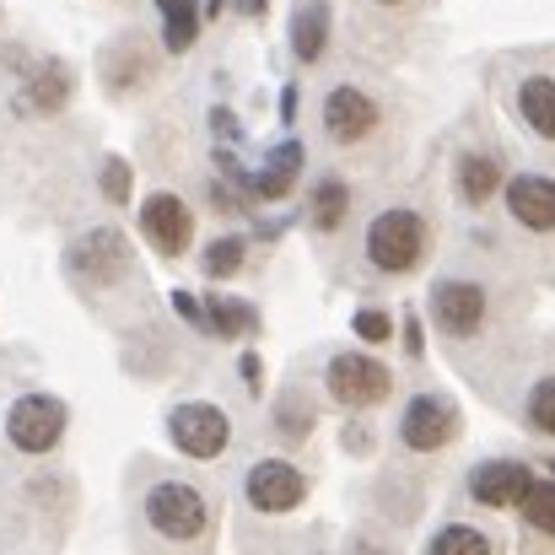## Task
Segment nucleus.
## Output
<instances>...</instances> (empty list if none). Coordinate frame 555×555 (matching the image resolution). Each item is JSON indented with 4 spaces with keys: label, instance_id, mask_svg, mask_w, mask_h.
I'll return each instance as SVG.
<instances>
[{
    "label": "nucleus",
    "instance_id": "f257e3e1",
    "mask_svg": "<svg viewBox=\"0 0 555 555\" xmlns=\"http://www.w3.org/2000/svg\"><path fill=\"white\" fill-rule=\"evenodd\" d=\"M146 524H152L163 540L189 545V540L205 534L210 507H205V496H199L189 480H157V486L146 491Z\"/></svg>",
    "mask_w": 555,
    "mask_h": 555
},
{
    "label": "nucleus",
    "instance_id": "f03ea898",
    "mask_svg": "<svg viewBox=\"0 0 555 555\" xmlns=\"http://www.w3.org/2000/svg\"><path fill=\"white\" fill-rule=\"evenodd\" d=\"M426 254V221L415 210H383L367 227V259L383 275H404L415 270Z\"/></svg>",
    "mask_w": 555,
    "mask_h": 555
},
{
    "label": "nucleus",
    "instance_id": "7ed1b4c3",
    "mask_svg": "<svg viewBox=\"0 0 555 555\" xmlns=\"http://www.w3.org/2000/svg\"><path fill=\"white\" fill-rule=\"evenodd\" d=\"M168 437L184 459H221L227 442H232V421H227V410H216L205 399H189L168 415Z\"/></svg>",
    "mask_w": 555,
    "mask_h": 555
},
{
    "label": "nucleus",
    "instance_id": "20e7f679",
    "mask_svg": "<svg viewBox=\"0 0 555 555\" xmlns=\"http://www.w3.org/2000/svg\"><path fill=\"white\" fill-rule=\"evenodd\" d=\"M324 383H330V399H340L346 410H372V404H383L388 388H393L388 367H383L377 357H362V351H340V357L330 362V372H324Z\"/></svg>",
    "mask_w": 555,
    "mask_h": 555
},
{
    "label": "nucleus",
    "instance_id": "39448f33",
    "mask_svg": "<svg viewBox=\"0 0 555 555\" xmlns=\"http://www.w3.org/2000/svg\"><path fill=\"white\" fill-rule=\"evenodd\" d=\"M65 264H70L81 281H92V286H114V281H125V270H130V237H125L119 227H92L87 237L70 243Z\"/></svg>",
    "mask_w": 555,
    "mask_h": 555
},
{
    "label": "nucleus",
    "instance_id": "423d86ee",
    "mask_svg": "<svg viewBox=\"0 0 555 555\" xmlns=\"http://www.w3.org/2000/svg\"><path fill=\"white\" fill-rule=\"evenodd\" d=\"M65 404L54 393H22L5 415V437L22 448V453H49L60 437H65Z\"/></svg>",
    "mask_w": 555,
    "mask_h": 555
},
{
    "label": "nucleus",
    "instance_id": "0eeeda50",
    "mask_svg": "<svg viewBox=\"0 0 555 555\" xmlns=\"http://www.w3.org/2000/svg\"><path fill=\"white\" fill-rule=\"evenodd\" d=\"M459 437V410H453V399H442V393H415L410 404H404V415H399V442L410 448V453H437V448H448Z\"/></svg>",
    "mask_w": 555,
    "mask_h": 555
},
{
    "label": "nucleus",
    "instance_id": "6e6552de",
    "mask_svg": "<svg viewBox=\"0 0 555 555\" xmlns=\"http://www.w3.org/2000/svg\"><path fill=\"white\" fill-rule=\"evenodd\" d=\"M243 496H248L254 513L281 518V513L302 507V496H308V475H302L297 464H286V459H259V464L248 469V480H243Z\"/></svg>",
    "mask_w": 555,
    "mask_h": 555
},
{
    "label": "nucleus",
    "instance_id": "1a4fd4ad",
    "mask_svg": "<svg viewBox=\"0 0 555 555\" xmlns=\"http://www.w3.org/2000/svg\"><path fill=\"white\" fill-rule=\"evenodd\" d=\"M486 286L480 281H437L431 286V319L448 340H469L486 324Z\"/></svg>",
    "mask_w": 555,
    "mask_h": 555
},
{
    "label": "nucleus",
    "instance_id": "9d476101",
    "mask_svg": "<svg viewBox=\"0 0 555 555\" xmlns=\"http://www.w3.org/2000/svg\"><path fill=\"white\" fill-rule=\"evenodd\" d=\"M141 232H146V243L163 254V259H179L189 243H194V210H189L179 194H146V205H141Z\"/></svg>",
    "mask_w": 555,
    "mask_h": 555
},
{
    "label": "nucleus",
    "instance_id": "9b49d317",
    "mask_svg": "<svg viewBox=\"0 0 555 555\" xmlns=\"http://www.w3.org/2000/svg\"><path fill=\"white\" fill-rule=\"evenodd\" d=\"M529 491H534V469L518 464V459H486V464H475V475H469V496H475L480 507H496V513L524 507Z\"/></svg>",
    "mask_w": 555,
    "mask_h": 555
},
{
    "label": "nucleus",
    "instance_id": "f8f14e48",
    "mask_svg": "<svg viewBox=\"0 0 555 555\" xmlns=\"http://www.w3.org/2000/svg\"><path fill=\"white\" fill-rule=\"evenodd\" d=\"M324 130L340 141V146H357L377 130V103H372L362 87H335L324 98Z\"/></svg>",
    "mask_w": 555,
    "mask_h": 555
},
{
    "label": "nucleus",
    "instance_id": "ddd939ff",
    "mask_svg": "<svg viewBox=\"0 0 555 555\" xmlns=\"http://www.w3.org/2000/svg\"><path fill=\"white\" fill-rule=\"evenodd\" d=\"M70 92H76L70 65H65V60H38L33 76L22 81V92H16V108H22V114H60V108L70 103Z\"/></svg>",
    "mask_w": 555,
    "mask_h": 555
},
{
    "label": "nucleus",
    "instance_id": "4468645a",
    "mask_svg": "<svg viewBox=\"0 0 555 555\" xmlns=\"http://www.w3.org/2000/svg\"><path fill=\"white\" fill-rule=\"evenodd\" d=\"M507 210L529 232H555V179H545V173L507 179Z\"/></svg>",
    "mask_w": 555,
    "mask_h": 555
},
{
    "label": "nucleus",
    "instance_id": "2eb2a0df",
    "mask_svg": "<svg viewBox=\"0 0 555 555\" xmlns=\"http://www.w3.org/2000/svg\"><path fill=\"white\" fill-rule=\"evenodd\" d=\"M297 173H302V141H281V146L264 157V168L248 173V194H254V199H286L292 184H297Z\"/></svg>",
    "mask_w": 555,
    "mask_h": 555
},
{
    "label": "nucleus",
    "instance_id": "dca6fc26",
    "mask_svg": "<svg viewBox=\"0 0 555 555\" xmlns=\"http://www.w3.org/2000/svg\"><path fill=\"white\" fill-rule=\"evenodd\" d=\"M453 189H459V199H464V205H486V199L502 189V168H496V157H486V152H464V157H459V168H453Z\"/></svg>",
    "mask_w": 555,
    "mask_h": 555
},
{
    "label": "nucleus",
    "instance_id": "f3484780",
    "mask_svg": "<svg viewBox=\"0 0 555 555\" xmlns=\"http://www.w3.org/2000/svg\"><path fill=\"white\" fill-rule=\"evenodd\" d=\"M324 43H330V5L324 0L297 5V16H292V54L302 65H313V60H324Z\"/></svg>",
    "mask_w": 555,
    "mask_h": 555
},
{
    "label": "nucleus",
    "instance_id": "a211bd4d",
    "mask_svg": "<svg viewBox=\"0 0 555 555\" xmlns=\"http://www.w3.org/2000/svg\"><path fill=\"white\" fill-rule=\"evenodd\" d=\"M518 114H524V125H529L540 141H555V76H524V87H518Z\"/></svg>",
    "mask_w": 555,
    "mask_h": 555
},
{
    "label": "nucleus",
    "instance_id": "6ab92c4d",
    "mask_svg": "<svg viewBox=\"0 0 555 555\" xmlns=\"http://www.w3.org/2000/svg\"><path fill=\"white\" fill-rule=\"evenodd\" d=\"M259 319H254V308L243 302V297H210L205 302V330L210 335H221V340H237V335H248Z\"/></svg>",
    "mask_w": 555,
    "mask_h": 555
},
{
    "label": "nucleus",
    "instance_id": "aec40b11",
    "mask_svg": "<svg viewBox=\"0 0 555 555\" xmlns=\"http://www.w3.org/2000/svg\"><path fill=\"white\" fill-rule=\"evenodd\" d=\"M346 210H351V184L346 179H324L313 189V227L319 232H340Z\"/></svg>",
    "mask_w": 555,
    "mask_h": 555
},
{
    "label": "nucleus",
    "instance_id": "412c9836",
    "mask_svg": "<svg viewBox=\"0 0 555 555\" xmlns=\"http://www.w3.org/2000/svg\"><path fill=\"white\" fill-rule=\"evenodd\" d=\"M426 555H491V540L475 529V524H448L431 534Z\"/></svg>",
    "mask_w": 555,
    "mask_h": 555
},
{
    "label": "nucleus",
    "instance_id": "4be33fe9",
    "mask_svg": "<svg viewBox=\"0 0 555 555\" xmlns=\"http://www.w3.org/2000/svg\"><path fill=\"white\" fill-rule=\"evenodd\" d=\"M199 0H173L168 5V22H163V43L173 49V54H184L189 43H194V33H199Z\"/></svg>",
    "mask_w": 555,
    "mask_h": 555
},
{
    "label": "nucleus",
    "instance_id": "5701e85b",
    "mask_svg": "<svg viewBox=\"0 0 555 555\" xmlns=\"http://www.w3.org/2000/svg\"><path fill=\"white\" fill-rule=\"evenodd\" d=\"M243 254H248V243L237 237V232H227V237H216V243H205V275L210 281H227V275H237L243 270Z\"/></svg>",
    "mask_w": 555,
    "mask_h": 555
},
{
    "label": "nucleus",
    "instance_id": "b1692460",
    "mask_svg": "<svg viewBox=\"0 0 555 555\" xmlns=\"http://www.w3.org/2000/svg\"><path fill=\"white\" fill-rule=\"evenodd\" d=\"M518 513L529 518V529H540V534H551L555 540V480H534V491L524 496Z\"/></svg>",
    "mask_w": 555,
    "mask_h": 555
},
{
    "label": "nucleus",
    "instance_id": "393cba45",
    "mask_svg": "<svg viewBox=\"0 0 555 555\" xmlns=\"http://www.w3.org/2000/svg\"><path fill=\"white\" fill-rule=\"evenodd\" d=\"M524 415H529V426H534L540 437H555V372H551V377H540V383L529 388Z\"/></svg>",
    "mask_w": 555,
    "mask_h": 555
},
{
    "label": "nucleus",
    "instance_id": "a878e982",
    "mask_svg": "<svg viewBox=\"0 0 555 555\" xmlns=\"http://www.w3.org/2000/svg\"><path fill=\"white\" fill-rule=\"evenodd\" d=\"M351 330H357V340H367V346H383V340L393 335V319H388L383 308H362V313L351 319Z\"/></svg>",
    "mask_w": 555,
    "mask_h": 555
},
{
    "label": "nucleus",
    "instance_id": "bb28decb",
    "mask_svg": "<svg viewBox=\"0 0 555 555\" xmlns=\"http://www.w3.org/2000/svg\"><path fill=\"white\" fill-rule=\"evenodd\" d=\"M103 194H108L114 205L130 199V163H125V157H108V163H103Z\"/></svg>",
    "mask_w": 555,
    "mask_h": 555
},
{
    "label": "nucleus",
    "instance_id": "cd10ccee",
    "mask_svg": "<svg viewBox=\"0 0 555 555\" xmlns=\"http://www.w3.org/2000/svg\"><path fill=\"white\" fill-rule=\"evenodd\" d=\"M275 421H281V431L286 437H308V426H313V410H302L292 393L281 399V410H275Z\"/></svg>",
    "mask_w": 555,
    "mask_h": 555
},
{
    "label": "nucleus",
    "instance_id": "c85d7f7f",
    "mask_svg": "<svg viewBox=\"0 0 555 555\" xmlns=\"http://www.w3.org/2000/svg\"><path fill=\"white\" fill-rule=\"evenodd\" d=\"M173 308L184 313V324H194V330H205V308L189 297V292H173Z\"/></svg>",
    "mask_w": 555,
    "mask_h": 555
},
{
    "label": "nucleus",
    "instance_id": "c756f323",
    "mask_svg": "<svg viewBox=\"0 0 555 555\" xmlns=\"http://www.w3.org/2000/svg\"><path fill=\"white\" fill-rule=\"evenodd\" d=\"M404 351H410V357H421V351H426V335H421V319H415V313L404 319Z\"/></svg>",
    "mask_w": 555,
    "mask_h": 555
},
{
    "label": "nucleus",
    "instance_id": "7c9ffc66",
    "mask_svg": "<svg viewBox=\"0 0 555 555\" xmlns=\"http://www.w3.org/2000/svg\"><path fill=\"white\" fill-rule=\"evenodd\" d=\"M281 119H297V87L281 92Z\"/></svg>",
    "mask_w": 555,
    "mask_h": 555
},
{
    "label": "nucleus",
    "instance_id": "2f4dec72",
    "mask_svg": "<svg viewBox=\"0 0 555 555\" xmlns=\"http://www.w3.org/2000/svg\"><path fill=\"white\" fill-rule=\"evenodd\" d=\"M243 377H248V383L259 388V357H243Z\"/></svg>",
    "mask_w": 555,
    "mask_h": 555
},
{
    "label": "nucleus",
    "instance_id": "473e14b6",
    "mask_svg": "<svg viewBox=\"0 0 555 555\" xmlns=\"http://www.w3.org/2000/svg\"><path fill=\"white\" fill-rule=\"evenodd\" d=\"M237 11H243V16H259V11H264V0H237Z\"/></svg>",
    "mask_w": 555,
    "mask_h": 555
},
{
    "label": "nucleus",
    "instance_id": "72a5a7b5",
    "mask_svg": "<svg viewBox=\"0 0 555 555\" xmlns=\"http://www.w3.org/2000/svg\"><path fill=\"white\" fill-rule=\"evenodd\" d=\"M357 555H388V551H377V545H357Z\"/></svg>",
    "mask_w": 555,
    "mask_h": 555
},
{
    "label": "nucleus",
    "instance_id": "f704fd0d",
    "mask_svg": "<svg viewBox=\"0 0 555 555\" xmlns=\"http://www.w3.org/2000/svg\"><path fill=\"white\" fill-rule=\"evenodd\" d=\"M157 5H163V11H168V5H173V0H157Z\"/></svg>",
    "mask_w": 555,
    "mask_h": 555
},
{
    "label": "nucleus",
    "instance_id": "c9c22d12",
    "mask_svg": "<svg viewBox=\"0 0 555 555\" xmlns=\"http://www.w3.org/2000/svg\"><path fill=\"white\" fill-rule=\"evenodd\" d=\"M551 480H555V459H551Z\"/></svg>",
    "mask_w": 555,
    "mask_h": 555
},
{
    "label": "nucleus",
    "instance_id": "e433bc0d",
    "mask_svg": "<svg viewBox=\"0 0 555 555\" xmlns=\"http://www.w3.org/2000/svg\"><path fill=\"white\" fill-rule=\"evenodd\" d=\"M383 5H393V0H383Z\"/></svg>",
    "mask_w": 555,
    "mask_h": 555
}]
</instances>
